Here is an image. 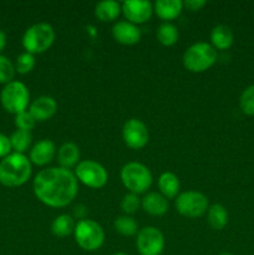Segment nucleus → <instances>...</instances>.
Returning a JSON list of instances; mask_svg holds the SVG:
<instances>
[{
  "mask_svg": "<svg viewBox=\"0 0 254 255\" xmlns=\"http://www.w3.org/2000/svg\"><path fill=\"white\" fill-rule=\"evenodd\" d=\"M179 179L172 172H164L158 178V188L162 196L167 199H172L178 197L179 193Z\"/></svg>",
  "mask_w": 254,
  "mask_h": 255,
  "instance_id": "nucleus-21",
  "label": "nucleus"
},
{
  "mask_svg": "<svg viewBox=\"0 0 254 255\" xmlns=\"http://www.w3.org/2000/svg\"><path fill=\"white\" fill-rule=\"evenodd\" d=\"M212 46L216 50H228L233 45V31L227 25H217L211 32Z\"/></svg>",
  "mask_w": 254,
  "mask_h": 255,
  "instance_id": "nucleus-19",
  "label": "nucleus"
},
{
  "mask_svg": "<svg viewBox=\"0 0 254 255\" xmlns=\"http://www.w3.org/2000/svg\"><path fill=\"white\" fill-rule=\"evenodd\" d=\"M139 204H141V202H139L137 194L128 193L124 197V199H122L121 208H122V211L126 213V216H128V214L136 213L137 209H138V207H139Z\"/></svg>",
  "mask_w": 254,
  "mask_h": 255,
  "instance_id": "nucleus-31",
  "label": "nucleus"
},
{
  "mask_svg": "<svg viewBox=\"0 0 254 255\" xmlns=\"http://www.w3.org/2000/svg\"><path fill=\"white\" fill-rule=\"evenodd\" d=\"M15 75V67L6 56L0 55V84H9Z\"/></svg>",
  "mask_w": 254,
  "mask_h": 255,
  "instance_id": "nucleus-29",
  "label": "nucleus"
},
{
  "mask_svg": "<svg viewBox=\"0 0 254 255\" xmlns=\"http://www.w3.org/2000/svg\"><path fill=\"white\" fill-rule=\"evenodd\" d=\"M178 30L171 22H163L157 30V39L163 46H172L178 41Z\"/></svg>",
  "mask_w": 254,
  "mask_h": 255,
  "instance_id": "nucleus-25",
  "label": "nucleus"
},
{
  "mask_svg": "<svg viewBox=\"0 0 254 255\" xmlns=\"http://www.w3.org/2000/svg\"><path fill=\"white\" fill-rule=\"evenodd\" d=\"M253 255H254V254H253Z\"/></svg>",
  "mask_w": 254,
  "mask_h": 255,
  "instance_id": "nucleus-38",
  "label": "nucleus"
},
{
  "mask_svg": "<svg viewBox=\"0 0 254 255\" xmlns=\"http://www.w3.org/2000/svg\"><path fill=\"white\" fill-rule=\"evenodd\" d=\"M55 41V30L47 22L31 25L22 36V46L29 54H42L51 47Z\"/></svg>",
  "mask_w": 254,
  "mask_h": 255,
  "instance_id": "nucleus-3",
  "label": "nucleus"
},
{
  "mask_svg": "<svg viewBox=\"0 0 254 255\" xmlns=\"http://www.w3.org/2000/svg\"><path fill=\"white\" fill-rule=\"evenodd\" d=\"M239 107L247 116H254V85L246 87L239 97Z\"/></svg>",
  "mask_w": 254,
  "mask_h": 255,
  "instance_id": "nucleus-27",
  "label": "nucleus"
},
{
  "mask_svg": "<svg viewBox=\"0 0 254 255\" xmlns=\"http://www.w3.org/2000/svg\"><path fill=\"white\" fill-rule=\"evenodd\" d=\"M75 222L74 218L69 214H61V216L56 217L54 222L51 223V233L55 237L59 238H64V237L70 236L74 233L75 231Z\"/></svg>",
  "mask_w": 254,
  "mask_h": 255,
  "instance_id": "nucleus-23",
  "label": "nucleus"
},
{
  "mask_svg": "<svg viewBox=\"0 0 254 255\" xmlns=\"http://www.w3.org/2000/svg\"><path fill=\"white\" fill-rule=\"evenodd\" d=\"M57 161L60 167L70 169L80 162V149L74 142H65L57 151Z\"/></svg>",
  "mask_w": 254,
  "mask_h": 255,
  "instance_id": "nucleus-18",
  "label": "nucleus"
},
{
  "mask_svg": "<svg viewBox=\"0 0 254 255\" xmlns=\"http://www.w3.org/2000/svg\"><path fill=\"white\" fill-rule=\"evenodd\" d=\"M115 229L117 233H120L124 237H132L137 234L138 224L132 217L129 216H121L115 221Z\"/></svg>",
  "mask_w": 254,
  "mask_h": 255,
  "instance_id": "nucleus-26",
  "label": "nucleus"
},
{
  "mask_svg": "<svg viewBox=\"0 0 254 255\" xmlns=\"http://www.w3.org/2000/svg\"><path fill=\"white\" fill-rule=\"evenodd\" d=\"M141 206L146 213L154 217L163 216L168 211V201H167V198H164L161 193H156V192L147 193L142 198Z\"/></svg>",
  "mask_w": 254,
  "mask_h": 255,
  "instance_id": "nucleus-16",
  "label": "nucleus"
},
{
  "mask_svg": "<svg viewBox=\"0 0 254 255\" xmlns=\"http://www.w3.org/2000/svg\"><path fill=\"white\" fill-rule=\"evenodd\" d=\"M112 36L121 45H136L141 40V30L129 21H119L112 27Z\"/></svg>",
  "mask_w": 254,
  "mask_h": 255,
  "instance_id": "nucleus-13",
  "label": "nucleus"
},
{
  "mask_svg": "<svg viewBox=\"0 0 254 255\" xmlns=\"http://www.w3.org/2000/svg\"><path fill=\"white\" fill-rule=\"evenodd\" d=\"M182 9L183 2L181 0H158L153 5V11L157 16L166 22H168V20L176 19L181 14Z\"/></svg>",
  "mask_w": 254,
  "mask_h": 255,
  "instance_id": "nucleus-17",
  "label": "nucleus"
},
{
  "mask_svg": "<svg viewBox=\"0 0 254 255\" xmlns=\"http://www.w3.org/2000/svg\"><path fill=\"white\" fill-rule=\"evenodd\" d=\"M36 198L51 208H64L77 196L79 183L74 172L62 167H50L36 174L32 183Z\"/></svg>",
  "mask_w": 254,
  "mask_h": 255,
  "instance_id": "nucleus-1",
  "label": "nucleus"
},
{
  "mask_svg": "<svg viewBox=\"0 0 254 255\" xmlns=\"http://www.w3.org/2000/svg\"><path fill=\"white\" fill-rule=\"evenodd\" d=\"M122 138L127 147L132 149H141L148 143V129L142 121L131 119L125 122L122 127Z\"/></svg>",
  "mask_w": 254,
  "mask_h": 255,
  "instance_id": "nucleus-11",
  "label": "nucleus"
},
{
  "mask_svg": "<svg viewBox=\"0 0 254 255\" xmlns=\"http://www.w3.org/2000/svg\"><path fill=\"white\" fill-rule=\"evenodd\" d=\"M206 5V1L203 0H187L183 1V7H186L189 11H198Z\"/></svg>",
  "mask_w": 254,
  "mask_h": 255,
  "instance_id": "nucleus-33",
  "label": "nucleus"
},
{
  "mask_svg": "<svg viewBox=\"0 0 254 255\" xmlns=\"http://www.w3.org/2000/svg\"><path fill=\"white\" fill-rule=\"evenodd\" d=\"M57 111V104L51 96H40L30 105L29 112L36 122H44L51 119Z\"/></svg>",
  "mask_w": 254,
  "mask_h": 255,
  "instance_id": "nucleus-15",
  "label": "nucleus"
},
{
  "mask_svg": "<svg viewBox=\"0 0 254 255\" xmlns=\"http://www.w3.org/2000/svg\"><path fill=\"white\" fill-rule=\"evenodd\" d=\"M77 246L86 252H95L102 247L105 242V232L97 222L82 219L77 222L74 231Z\"/></svg>",
  "mask_w": 254,
  "mask_h": 255,
  "instance_id": "nucleus-5",
  "label": "nucleus"
},
{
  "mask_svg": "<svg viewBox=\"0 0 254 255\" xmlns=\"http://www.w3.org/2000/svg\"><path fill=\"white\" fill-rule=\"evenodd\" d=\"M86 214H87V209L86 207L82 206V204H77V206L74 208V217L75 218L80 219V221L86 219Z\"/></svg>",
  "mask_w": 254,
  "mask_h": 255,
  "instance_id": "nucleus-34",
  "label": "nucleus"
},
{
  "mask_svg": "<svg viewBox=\"0 0 254 255\" xmlns=\"http://www.w3.org/2000/svg\"><path fill=\"white\" fill-rule=\"evenodd\" d=\"M114 255H127V254H125V253H115Z\"/></svg>",
  "mask_w": 254,
  "mask_h": 255,
  "instance_id": "nucleus-37",
  "label": "nucleus"
},
{
  "mask_svg": "<svg viewBox=\"0 0 254 255\" xmlns=\"http://www.w3.org/2000/svg\"><path fill=\"white\" fill-rule=\"evenodd\" d=\"M11 143H10V138L5 134L0 133V158H5L9 156L10 151H11Z\"/></svg>",
  "mask_w": 254,
  "mask_h": 255,
  "instance_id": "nucleus-32",
  "label": "nucleus"
},
{
  "mask_svg": "<svg viewBox=\"0 0 254 255\" xmlns=\"http://www.w3.org/2000/svg\"><path fill=\"white\" fill-rule=\"evenodd\" d=\"M74 173L77 181L94 189H100L105 187V184L107 183V179H109L106 169L101 164L91 161V159H85V161L79 162Z\"/></svg>",
  "mask_w": 254,
  "mask_h": 255,
  "instance_id": "nucleus-9",
  "label": "nucleus"
},
{
  "mask_svg": "<svg viewBox=\"0 0 254 255\" xmlns=\"http://www.w3.org/2000/svg\"><path fill=\"white\" fill-rule=\"evenodd\" d=\"M217 50L207 42H196L183 54V66L191 72H203L217 61Z\"/></svg>",
  "mask_w": 254,
  "mask_h": 255,
  "instance_id": "nucleus-4",
  "label": "nucleus"
},
{
  "mask_svg": "<svg viewBox=\"0 0 254 255\" xmlns=\"http://www.w3.org/2000/svg\"><path fill=\"white\" fill-rule=\"evenodd\" d=\"M136 246L141 255H161L164 248V237L156 227H144L137 233Z\"/></svg>",
  "mask_w": 254,
  "mask_h": 255,
  "instance_id": "nucleus-10",
  "label": "nucleus"
},
{
  "mask_svg": "<svg viewBox=\"0 0 254 255\" xmlns=\"http://www.w3.org/2000/svg\"><path fill=\"white\" fill-rule=\"evenodd\" d=\"M30 94L27 87L20 81H11L4 86L0 94L2 107L10 114L17 115L26 111Z\"/></svg>",
  "mask_w": 254,
  "mask_h": 255,
  "instance_id": "nucleus-7",
  "label": "nucleus"
},
{
  "mask_svg": "<svg viewBox=\"0 0 254 255\" xmlns=\"http://www.w3.org/2000/svg\"><path fill=\"white\" fill-rule=\"evenodd\" d=\"M121 10L127 21L132 24H142L151 19L153 6L149 1L142 0H127L121 4Z\"/></svg>",
  "mask_w": 254,
  "mask_h": 255,
  "instance_id": "nucleus-12",
  "label": "nucleus"
},
{
  "mask_svg": "<svg viewBox=\"0 0 254 255\" xmlns=\"http://www.w3.org/2000/svg\"><path fill=\"white\" fill-rule=\"evenodd\" d=\"M31 176V162L22 153H10L0 161V183L5 187H19Z\"/></svg>",
  "mask_w": 254,
  "mask_h": 255,
  "instance_id": "nucleus-2",
  "label": "nucleus"
},
{
  "mask_svg": "<svg viewBox=\"0 0 254 255\" xmlns=\"http://www.w3.org/2000/svg\"><path fill=\"white\" fill-rule=\"evenodd\" d=\"M35 66V57L32 54L29 52H22L17 56L16 64H15V71H17L19 74L25 75L29 74Z\"/></svg>",
  "mask_w": 254,
  "mask_h": 255,
  "instance_id": "nucleus-28",
  "label": "nucleus"
},
{
  "mask_svg": "<svg viewBox=\"0 0 254 255\" xmlns=\"http://www.w3.org/2000/svg\"><path fill=\"white\" fill-rule=\"evenodd\" d=\"M121 4L114 0H105L97 2L95 6V15L100 21L110 22L114 21L121 14Z\"/></svg>",
  "mask_w": 254,
  "mask_h": 255,
  "instance_id": "nucleus-20",
  "label": "nucleus"
},
{
  "mask_svg": "<svg viewBox=\"0 0 254 255\" xmlns=\"http://www.w3.org/2000/svg\"><path fill=\"white\" fill-rule=\"evenodd\" d=\"M5 46H6V34L2 30H0V51H2Z\"/></svg>",
  "mask_w": 254,
  "mask_h": 255,
  "instance_id": "nucleus-35",
  "label": "nucleus"
},
{
  "mask_svg": "<svg viewBox=\"0 0 254 255\" xmlns=\"http://www.w3.org/2000/svg\"><path fill=\"white\" fill-rule=\"evenodd\" d=\"M121 181L131 193L141 194L151 187L152 173L144 164L129 162L122 167Z\"/></svg>",
  "mask_w": 254,
  "mask_h": 255,
  "instance_id": "nucleus-6",
  "label": "nucleus"
},
{
  "mask_svg": "<svg viewBox=\"0 0 254 255\" xmlns=\"http://www.w3.org/2000/svg\"><path fill=\"white\" fill-rule=\"evenodd\" d=\"M9 138L10 143H11V148L14 149L16 153L24 154V152L27 151L32 143L31 132L22 131V129H16Z\"/></svg>",
  "mask_w": 254,
  "mask_h": 255,
  "instance_id": "nucleus-24",
  "label": "nucleus"
},
{
  "mask_svg": "<svg viewBox=\"0 0 254 255\" xmlns=\"http://www.w3.org/2000/svg\"><path fill=\"white\" fill-rule=\"evenodd\" d=\"M219 255H233L232 253H222V254H219Z\"/></svg>",
  "mask_w": 254,
  "mask_h": 255,
  "instance_id": "nucleus-36",
  "label": "nucleus"
},
{
  "mask_svg": "<svg viewBox=\"0 0 254 255\" xmlns=\"http://www.w3.org/2000/svg\"><path fill=\"white\" fill-rule=\"evenodd\" d=\"M36 125V120L32 117V115L29 111L20 112V114L15 115V126L17 129H22V131H31Z\"/></svg>",
  "mask_w": 254,
  "mask_h": 255,
  "instance_id": "nucleus-30",
  "label": "nucleus"
},
{
  "mask_svg": "<svg viewBox=\"0 0 254 255\" xmlns=\"http://www.w3.org/2000/svg\"><path fill=\"white\" fill-rule=\"evenodd\" d=\"M55 154H56V147L54 142L50 139H41L30 149L29 159L36 166H46L54 159Z\"/></svg>",
  "mask_w": 254,
  "mask_h": 255,
  "instance_id": "nucleus-14",
  "label": "nucleus"
},
{
  "mask_svg": "<svg viewBox=\"0 0 254 255\" xmlns=\"http://www.w3.org/2000/svg\"><path fill=\"white\" fill-rule=\"evenodd\" d=\"M207 221L214 231H222L228 224V212L222 204H213L208 208Z\"/></svg>",
  "mask_w": 254,
  "mask_h": 255,
  "instance_id": "nucleus-22",
  "label": "nucleus"
},
{
  "mask_svg": "<svg viewBox=\"0 0 254 255\" xmlns=\"http://www.w3.org/2000/svg\"><path fill=\"white\" fill-rule=\"evenodd\" d=\"M176 208L181 216L187 218H198L208 211V199L201 192L187 191L178 194Z\"/></svg>",
  "mask_w": 254,
  "mask_h": 255,
  "instance_id": "nucleus-8",
  "label": "nucleus"
}]
</instances>
